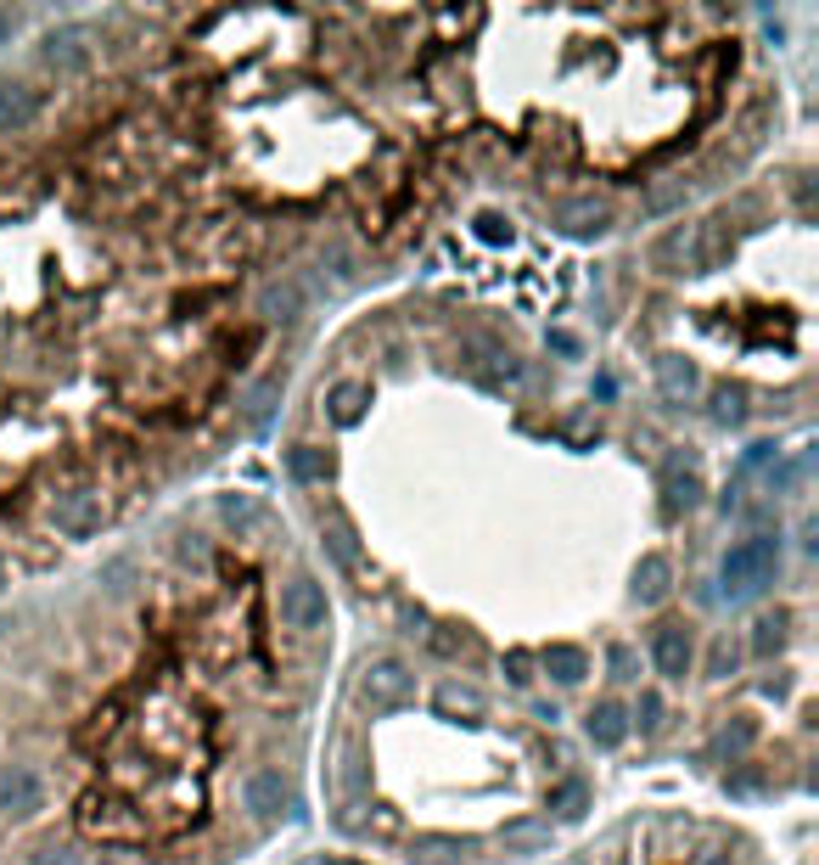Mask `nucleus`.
Returning a JSON list of instances; mask_svg holds the SVG:
<instances>
[{
  "mask_svg": "<svg viewBox=\"0 0 819 865\" xmlns=\"http://www.w3.org/2000/svg\"><path fill=\"white\" fill-rule=\"evenodd\" d=\"M102 517H108V506H102L96 489H68V495L51 500V529L62 540H90L102 529Z\"/></svg>",
  "mask_w": 819,
  "mask_h": 865,
  "instance_id": "obj_1",
  "label": "nucleus"
},
{
  "mask_svg": "<svg viewBox=\"0 0 819 865\" xmlns=\"http://www.w3.org/2000/svg\"><path fill=\"white\" fill-rule=\"evenodd\" d=\"M326 619H331V608H326V590L315 579H293L281 590V624L287 630L309 635V630H326Z\"/></svg>",
  "mask_w": 819,
  "mask_h": 865,
  "instance_id": "obj_2",
  "label": "nucleus"
},
{
  "mask_svg": "<svg viewBox=\"0 0 819 865\" xmlns=\"http://www.w3.org/2000/svg\"><path fill=\"white\" fill-rule=\"evenodd\" d=\"M769 573H775V540H747V546L730 551V562H724V584H730L736 596L758 590Z\"/></svg>",
  "mask_w": 819,
  "mask_h": 865,
  "instance_id": "obj_3",
  "label": "nucleus"
},
{
  "mask_svg": "<svg viewBox=\"0 0 819 865\" xmlns=\"http://www.w3.org/2000/svg\"><path fill=\"white\" fill-rule=\"evenodd\" d=\"M410 691H416V674H410L399 658H382V663L366 669V698H371V709H399Z\"/></svg>",
  "mask_w": 819,
  "mask_h": 865,
  "instance_id": "obj_4",
  "label": "nucleus"
},
{
  "mask_svg": "<svg viewBox=\"0 0 819 865\" xmlns=\"http://www.w3.org/2000/svg\"><path fill=\"white\" fill-rule=\"evenodd\" d=\"M45 804V787L29 764H7L0 770V815H34Z\"/></svg>",
  "mask_w": 819,
  "mask_h": 865,
  "instance_id": "obj_5",
  "label": "nucleus"
},
{
  "mask_svg": "<svg viewBox=\"0 0 819 865\" xmlns=\"http://www.w3.org/2000/svg\"><path fill=\"white\" fill-rule=\"evenodd\" d=\"M690 658H696V647H690V630L685 624H663L652 635V663H657L663 680H685L690 674Z\"/></svg>",
  "mask_w": 819,
  "mask_h": 865,
  "instance_id": "obj_6",
  "label": "nucleus"
},
{
  "mask_svg": "<svg viewBox=\"0 0 819 865\" xmlns=\"http://www.w3.org/2000/svg\"><path fill=\"white\" fill-rule=\"evenodd\" d=\"M556 225L567 236H601L612 231V208L601 197H573V203H556Z\"/></svg>",
  "mask_w": 819,
  "mask_h": 865,
  "instance_id": "obj_7",
  "label": "nucleus"
},
{
  "mask_svg": "<svg viewBox=\"0 0 819 865\" xmlns=\"http://www.w3.org/2000/svg\"><path fill=\"white\" fill-rule=\"evenodd\" d=\"M242 804L253 815H281L287 810V782H281V770H253L247 782H242Z\"/></svg>",
  "mask_w": 819,
  "mask_h": 865,
  "instance_id": "obj_8",
  "label": "nucleus"
},
{
  "mask_svg": "<svg viewBox=\"0 0 819 865\" xmlns=\"http://www.w3.org/2000/svg\"><path fill=\"white\" fill-rule=\"evenodd\" d=\"M40 119V91L29 84H0V135H23Z\"/></svg>",
  "mask_w": 819,
  "mask_h": 865,
  "instance_id": "obj_9",
  "label": "nucleus"
},
{
  "mask_svg": "<svg viewBox=\"0 0 819 865\" xmlns=\"http://www.w3.org/2000/svg\"><path fill=\"white\" fill-rule=\"evenodd\" d=\"M584 731H590L595 747H623V742H628V714H623V703H595L590 720H584Z\"/></svg>",
  "mask_w": 819,
  "mask_h": 865,
  "instance_id": "obj_10",
  "label": "nucleus"
},
{
  "mask_svg": "<svg viewBox=\"0 0 819 865\" xmlns=\"http://www.w3.org/2000/svg\"><path fill=\"white\" fill-rule=\"evenodd\" d=\"M668 590H674V568H668V557H641V568H634V596H641L646 608H652V601H663Z\"/></svg>",
  "mask_w": 819,
  "mask_h": 865,
  "instance_id": "obj_11",
  "label": "nucleus"
},
{
  "mask_svg": "<svg viewBox=\"0 0 819 865\" xmlns=\"http://www.w3.org/2000/svg\"><path fill=\"white\" fill-rule=\"evenodd\" d=\"M287 472H293L298 484H326L331 456H326V450H315V445H293V450H287Z\"/></svg>",
  "mask_w": 819,
  "mask_h": 865,
  "instance_id": "obj_12",
  "label": "nucleus"
},
{
  "mask_svg": "<svg viewBox=\"0 0 819 865\" xmlns=\"http://www.w3.org/2000/svg\"><path fill=\"white\" fill-rule=\"evenodd\" d=\"M657 383H663L668 399H690V394H696V372H690V360H679V355H663V360H657Z\"/></svg>",
  "mask_w": 819,
  "mask_h": 865,
  "instance_id": "obj_13",
  "label": "nucleus"
},
{
  "mask_svg": "<svg viewBox=\"0 0 819 865\" xmlns=\"http://www.w3.org/2000/svg\"><path fill=\"white\" fill-rule=\"evenodd\" d=\"M544 669H551L562 685H579V680L590 674V658H584L579 647H544Z\"/></svg>",
  "mask_w": 819,
  "mask_h": 865,
  "instance_id": "obj_14",
  "label": "nucleus"
},
{
  "mask_svg": "<svg viewBox=\"0 0 819 865\" xmlns=\"http://www.w3.org/2000/svg\"><path fill=\"white\" fill-rule=\"evenodd\" d=\"M320 546H326V557H331V562H337L342 573H359V546H354V529H342V523H331Z\"/></svg>",
  "mask_w": 819,
  "mask_h": 865,
  "instance_id": "obj_15",
  "label": "nucleus"
},
{
  "mask_svg": "<svg viewBox=\"0 0 819 865\" xmlns=\"http://www.w3.org/2000/svg\"><path fill=\"white\" fill-rule=\"evenodd\" d=\"M690 253H696V231H690V225H674V231L652 247V265L663 271V265H674V258H690Z\"/></svg>",
  "mask_w": 819,
  "mask_h": 865,
  "instance_id": "obj_16",
  "label": "nucleus"
},
{
  "mask_svg": "<svg viewBox=\"0 0 819 865\" xmlns=\"http://www.w3.org/2000/svg\"><path fill=\"white\" fill-rule=\"evenodd\" d=\"M584 804H590V787L579 782V775H567V782L551 793V810H556L562 821H579V815H584Z\"/></svg>",
  "mask_w": 819,
  "mask_h": 865,
  "instance_id": "obj_17",
  "label": "nucleus"
},
{
  "mask_svg": "<svg viewBox=\"0 0 819 865\" xmlns=\"http://www.w3.org/2000/svg\"><path fill=\"white\" fill-rule=\"evenodd\" d=\"M298 309H304V293H298L293 282H276V287L264 293V315H269V320H293Z\"/></svg>",
  "mask_w": 819,
  "mask_h": 865,
  "instance_id": "obj_18",
  "label": "nucleus"
},
{
  "mask_svg": "<svg viewBox=\"0 0 819 865\" xmlns=\"http://www.w3.org/2000/svg\"><path fill=\"white\" fill-rule=\"evenodd\" d=\"M326 405H331V416H337V421H354V416H359V405H366V388H359V383H337Z\"/></svg>",
  "mask_w": 819,
  "mask_h": 865,
  "instance_id": "obj_19",
  "label": "nucleus"
},
{
  "mask_svg": "<svg viewBox=\"0 0 819 865\" xmlns=\"http://www.w3.org/2000/svg\"><path fill=\"white\" fill-rule=\"evenodd\" d=\"M45 62H51V68H79V62H84V45H79V34H62V40H51V45H45Z\"/></svg>",
  "mask_w": 819,
  "mask_h": 865,
  "instance_id": "obj_20",
  "label": "nucleus"
},
{
  "mask_svg": "<svg viewBox=\"0 0 819 865\" xmlns=\"http://www.w3.org/2000/svg\"><path fill=\"white\" fill-rule=\"evenodd\" d=\"M438 703H443L449 714H454V709H461V714H478V709H483V698H478V691H467V685H443Z\"/></svg>",
  "mask_w": 819,
  "mask_h": 865,
  "instance_id": "obj_21",
  "label": "nucleus"
},
{
  "mask_svg": "<svg viewBox=\"0 0 819 865\" xmlns=\"http://www.w3.org/2000/svg\"><path fill=\"white\" fill-rule=\"evenodd\" d=\"M416 854H421V865H454V843H443V837H421Z\"/></svg>",
  "mask_w": 819,
  "mask_h": 865,
  "instance_id": "obj_22",
  "label": "nucleus"
},
{
  "mask_svg": "<svg viewBox=\"0 0 819 865\" xmlns=\"http://www.w3.org/2000/svg\"><path fill=\"white\" fill-rule=\"evenodd\" d=\"M663 725V698H657V691H646V698H641V731L652 736Z\"/></svg>",
  "mask_w": 819,
  "mask_h": 865,
  "instance_id": "obj_23",
  "label": "nucleus"
},
{
  "mask_svg": "<svg viewBox=\"0 0 819 865\" xmlns=\"http://www.w3.org/2000/svg\"><path fill=\"white\" fill-rule=\"evenodd\" d=\"M713 416H718V421H741V394H736V388H718Z\"/></svg>",
  "mask_w": 819,
  "mask_h": 865,
  "instance_id": "obj_24",
  "label": "nucleus"
},
{
  "mask_svg": "<svg viewBox=\"0 0 819 865\" xmlns=\"http://www.w3.org/2000/svg\"><path fill=\"white\" fill-rule=\"evenodd\" d=\"M539 843H544L539 826H516V832H505V848H539Z\"/></svg>",
  "mask_w": 819,
  "mask_h": 865,
  "instance_id": "obj_25",
  "label": "nucleus"
},
{
  "mask_svg": "<svg viewBox=\"0 0 819 865\" xmlns=\"http://www.w3.org/2000/svg\"><path fill=\"white\" fill-rule=\"evenodd\" d=\"M478 236H483V242H500V236H511V225H505L500 214H483V220H478Z\"/></svg>",
  "mask_w": 819,
  "mask_h": 865,
  "instance_id": "obj_26",
  "label": "nucleus"
},
{
  "mask_svg": "<svg viewBox=\"0 0 819 865\" xmlns=\"http://www.w3.org/2000/svg\"><path fill=\"white\" fill-rule=\"evenodd\" d=\"M606 663H612V674H617V680H628V674H634V652H628V647H612V652H606Z\"/></svg>",
  "mask_w": 819,
  "mask_h": 865,
  "instance_id": "obj_27",
  "label": "nucleus"
},
{
  "mask_svg": "<svg viewBox=\"0 0 819 865\" xmlns=\"http://www.w3.org/2000/svg\"><path fill=\"white\" fill-rule=\"evenodd\" d=\"M219 506H225V517H253V511H258V506H253L247 495H225Z\"/></svg>",
  "mask_w": 819,
  "mask_h": 865,
  "instance_id": "obj_28",
  "label": "nucleus"
},
{
  "mask_svg": "<svg viewBox=\"0 0 819 865\" xmlns=\"http://www.w3.org/2000/svg\"><path fill=\"white\" fill-rule=\"evenodd\" d=\"M775 641H780V619H764V624H758V652H769Z\"/></svg>",
  "mask_w": 819,
  "mask_h": 865,
  "instance_id": "obj_29",
  "label": "nucleus"
},
{
  "mask_svg": "<svg viewBox=\"0 0 819 865\" xmlns=\"http://www.w3.org/2000/svg\"><path fill=\"white\" fill-rule=\"evenodd\" d=\"M505 669H511V680H516V685H528V658H522V652H511V658H505Z\"/></svg>",
  "mask_w": 819,
  "mask_h": 865,
  "instance_id": "obj_30",
  "label": "nucleus"
},
{
  "mask_svg": "<svg viewBox=\"0 0 819 865\" xmlns=\"http://www.w3.org/2000/svg\"><path fill=\"white\" fill-rule=\"evenodd\" d=\"M551 343H556L562 355H579V337H567V332H551Z\"/></svg>",
  "mask_w": 819,
  "mask_h": 865,
  "instance_id": "obj_31",
  "label": "nucleus"
},
{
  "mask_svg": "<svg viewBox=\"0 0 819 865\" xmlns=\"http://www.w3.org/2000/svg\"><path fill=\"white\" fill-rule=\"evenodd\" d=\"M702 865H736V859H730V854H707Z\"/></svg>",
  "mask_w": 819,
  "mask_h": 865,
  "instance_id": "obj_32",
  "label": "nucleus"
},
{
  "mask_svg": "<svg viewBox=\"0 0 819 865\" xmlns=\"http://www.w3.org/2000/svg\"><path fill=\"white\" fill-rule=\"evenodd\" d=\"M45 865H79V859H73V854H57V859H45Z\"/></svg>",
  "mask_w": 819,
  "mask_h": 865,
  "instance_id": "obj_33",
  "label": "nucleus"
},
{
  "mask_svg": "<svg viewBox=\"0 0 819 865\" xmlns=\"http://www.w3.org/2000/svg\"><path fill=\"white\" fill-rule=\"evenodd\" d=\"M0 584H7V562H0Z\"/></svg>",
  "mask_w": 819,
  "mask_h": 865,
  "instance_id": "obj_34",
  "label": "nucleus"
}]
</instances>
